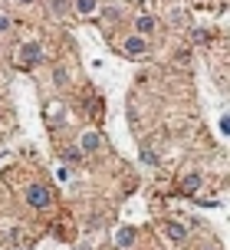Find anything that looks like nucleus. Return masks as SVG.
Instances as JSON below:
<instances>
[{
  "instance_id": "nucleus-1",
  "label": "nucleus",
  "mask_w": 230,
  "mask_h": 250,
  "mask_svg": "<svg viewBox=\"0 0 230 250\" xmlns=\"http://www.w3.org/2000/svg\"><path fill=\"white\" fill-rule=\"evenodd\" d=\"M23 201L33 208V211H43V208H50V201H53V194H50V188L46 185H39V181H30V185L23 188Z\"/></svg>"
},
{
  "instance_id": "nucleus-2",
  "label": "nucleus",
  "mask_w": 230,
  "mask_h": 250,
  "mask_svg": "<svg viewBox=\"0 0 230 250\" xmlns=\"http://www.w3.org/2000/svg\"><path fill=\"white\" fill-rule=\"evenodd\" d=\"M122 53H125V56H148V53H152V43L145 37H138V33H128V37L122 40Z\"/></svg>"
},
{
  "instance_id": "nucleus-3",
  "label": "nucleus",
  "mask_w": 230,
  "mask_h": 250,
  "mask_svg": "<svg viewBox=\"0 0 230 250\" xmlns=\"http://www.w3.org/2000/svg\"><path fill=\"white\" fill-rule=\"evenodd\" d=\"M181 194H188V198H191V194H197V191H201V188H204V175H201V171H188V175H181Z\"/></svg>"
},
{
  "instance_id": "nucleus-4",
  "label": "nucleus",
  "mask_w": 230,
  "mask_h": 250,
  "mask_svg": "<svg viewBox=\"0 0 230 250\" xmlns=\"http://www.w3.org/2000/svg\"><path fill=\"white\" fill-rule=\"evenodd\" d=\"M39 60H43V46L39 43H23L20 46V62L23 66H37Z\"/></svg>"
},
{
  "instance_id": "nucleus-5",
  "label": "nucleus",
  "mask_w": 230,
  "mask_h": 250,
  "mask_svg": "<svg viewBox=\"0 0 230 250\" xmlns=\"http://www.w3.org/2000/svg\"><path fill=\"white\" fill-rule=\"evenodd\" d=\"M154 30H158V20H154V17H148V13H141V17H135V33H138V37H152Z\"/></svg>"
},
{
  "instance_id": "nucleus-6",
  "label": "nucleus",
  "mask_w": 230,
  "mask_h": 250,
  "mask_svg": "<svg viewBox=\"0 0 230 250\" xmlns=\"http://www.w3.org/2000/svg\"><path fill=\"white\" fill-rule=\"evenodd\" d=\"M69 10H73V0H46V13L56 20H63Z\"/></svg>"
},
{
  "instance_id": "nucleus-7",
  "label": "nucleus",
  "mask_w": 230,
  "mask_h": 250,
  "mask_svg": "<svg viewBox=\"0 0 230 250\" xmlns=\"http://www.w3.org/2000/svg\"><path fill=\"white\" fill-rule=\"evenodd\" d=\"M99 145H102L99 132H86L82 142H79V151H82V155H92V151H99Z\"/></svg>"
},
{
  "instance_id": "nucleus-8",
  "label": "nucleus",
  "mask_w": 230,
  "mask_h": 250,
  "mask_svg": "<svg viewBox=\"0 0 230 250\" xmlns=\"http://www.w3.org/2000/svg\"><path fill=\"white\" fill-rule=\"evenodd\" d=\"M165 234L174 240V244H184V240H188V227H181L178 221H168V224H165Z\"/></svg>"
},
{
  "instance_id": "nucleus-9",
  "label": "nucleus",
  "mask_w": 230,
  "mask_h": 250,
  "mask_svg": "<svg viewBox=\"0 0 230 250\" xmlns=\"http://www.w3.org/2000/svg\"><path fill=\"white\" fill-rule=\"evenodd\" d=\"M102 17H105V23H118V20L125 17V10H122L118 3H109V7H102Z\"/></svg>"
},
{
  "instance_id": "nucleus-10",
  "label": "nucleus",
  "mask_w": 230,
  "mask_h": 250,
  "mask_svg": "<svg viewBox=\"0 0 230 250\" xmlns=\"http://www.w3.org/2000/svg\"><path fill=\"white\" fill-rule=\"evenodd\" d=\"M115 244H118V247H132V244H135V227H122L118 237H115Z\"/></svg>"
},
{
  "instance_id": "nucleus-11",
  "label": "nucleus",
  "mask_w": 230,
  "mask_h": 250,
  "mask_svg": "<svg viewBox=\"0 0 230 250\" xmlns=\"http://www.w3.org/2000/svg\"><path fill=\"white\" fill-rule=\"evenodd\" d=\"M96 7H99V0H76V13H82V17H92Z\"/></svg>"
},
{
  "instance_id": "nucleus-12",
  "label": "nucleus",
  "mask_w": 230,
  "mask_h": 250,
  "mask_svg": "<svg viewBox=\"0 0 230 250\" xmlns=\"http://www.w3.org/2000/svg\"><path fill=\"white\" fill-rule=\"evenodd\" d=\"M53 83H56V86H69V73H66V66H56V69H53Z\"/></svg>"
},
{
  "instance_id": "nucleus-13",
  "label": "nucleus",
  "mask_w": 230,
  "mask_h": 250,
  "mask_svg": "<svg viewBox=\"0 0 230 250\" xmlns=\"http://www.w3.org/2000/svg\"><path fill=\"white\" fill-rule=\"evenodd\" d=\"M63 158H66V162H82V151L73 145V148H66V151H63Z\"/></svg>"
},
{
  "instance_id": "nucleus-14",
  "label": "nucleus",
  "mask_w": 230,
  "mask_h": 250,
  "mask_svg": "<svg viewBox=\"0 0 230 250\" xmlns=\"http://www.w3.org/2000/svg\"><path fill=\"white\" fill-rule=\"evenodd\" d=\"M191 40H194V43H207V40H211V33H207V30H194Z\"/></svg>"
},
{
  "instance_id": "nucleus-15",
  "label": "nucleus",
  "mask_w": 230,
  "mask_h": 250,
  "mask_svg": "<svg viewBox=\"0 0 230 250\" xmlns=\"http://www.w3.org/2000/svg\"><path fill=\"white\" fill-rule=\"evenodd\" d=\"M141 162H145V165H158V155H152V151L145 148V151H141Z\"/></svg>"
},
{
  "instance_id": "nucleus-16",
  "label": "nucleus",
  "mask_w": 230,
  "mask_h": 250,
  "mask_svg": "<svg viewBox=\"0 0 230 250\" xmlns=\"http://www.w3.org/2000/svg\"><path fill=\"white\" fill-rule=\"evenodd\" d=\"M7 30H10V17H7V13H0V33H7Z\"/></svg>"
},
{
  "instance_id": "nucleus-17",
  "label": "nucleus",
  "mask_w": 230,
  "mask_h": 250,
  "mask_svg": "<svg viewBox=\"0 0 230 250\" xmlns=\"http://www.w3.org/2000/svg\"><path fill=\"white\" fill-rule=\"evenodd\" d=\"M56 178L59 181H69V168H56Z\"/></svg>"
},
{
  "instance_id": "nucleus-18",
  "label": "nucleus",
  "mask_w": 230,
  "mask_h": 250,
  "mask_svg": "<svg viewBox=\"0 0 230 250\" xmlns=\"http://www.w3.org/2000/svg\"><path fill=\"white\" fill-rule=\"evenodd\" d=\"M17 3H23V7H30V3H33V0H17Z\"/></svg>"
},
{
  "instance_id": "nucleus-19",
  "label": "nucleus",
  "mask_w": 230,
  "mask_h": 250,
  "mask_svg": "<svg viewBox=\"0 0 230 250\" xmlns=\"http://www.w3.org/2000/svg\"><path fill=\"white\" fill-rule=\"evenodd\" d=\"M211 250H214V247H211Z\"/></svg>"
}]
</instances>
